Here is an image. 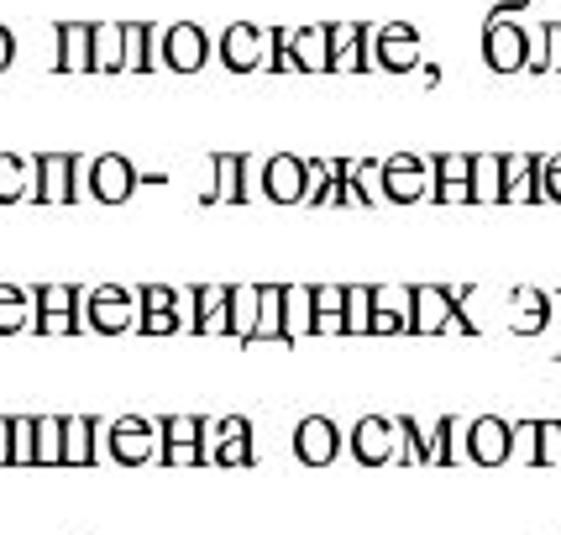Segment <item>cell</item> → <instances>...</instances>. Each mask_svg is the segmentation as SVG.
<instances>
[{
    "mask_svg": "<svg viewBox=\"0 0 561 535\" xmlns=\"http://www.w3.org/2000/svg\"><path fill=\"white\" fill-rule=\"evenodd\" d=\"M462 331V337H478V320L462 310V299L440 284H415V310H410V331L415 337H440V331Z\"/></svg>",
    "mask_w": 561,
    "mask_h": 535,
    "instance_id": "obj_1",
    "label": "cell"
},
{
    "mask_svg": "<svg viewBox=\"0 0 561 535\" xmlns=\"http://www.w3.org/2000/svg\"><path fill=\"white\" fill-rule=\"evenodd\" d=\"M137 316H142V305H137V294L122 289V284H100V289L84 294V326H90L95 337L137 331Z\"/></svg>",
    "mask_w": 561,
    "mask_h": 535,
    "instance_id": "obj_2",
    "label": "cell"
},
{
    "mask_svg": "<svg viewBox=\"0 0 561 535\" xmlns=\"http://www.w3.org/2000/svg\"><path fill=\"white\" fill-rule=\"evenodd\" d=\"M483 64L493 73H519L530 69V32L510 16H489L483 22Z\"/></svg>",
    "mask_w": 561,
    "mask_h": 535,
    "instance_id": "obj_3",
    "label": "cell"
},
{
    "mask_svg": "<svg viewBox=\"0 0 561 535\" xmlns=\"http://www.w3.org/2000/svg\"><path fill=\"white\" fill-rule=\"evenodd\" d=\"M32 200L37 205H73L79 200V158L73 152H37L32 158Z\"/></svg>",
    "mask_w": 561,
    "mask_h": 535,
    "instance_id": "obj_4",
    "label": "cell"
},
{
    "mask_svg": "<svg viewBox=\"0 0 561 535\" xmlns=\"http://www.w3.org/2000/svg\"><path fill=\"white\" fill-rule=\"evenodd\" d=\"M105 446H111V463L122 467H147L158 457V425L142 414H122L105 425Z\"/></svg>",
    "mask_w": 561,
    "mask_h": 535,
    "instance_id": "obj_5",
    "label": "cell"
},
{
    "mask_svg": "<svg viewBox=\"0 0 561 535\" xmlns=\"http://www.w3.org/2000/svg\"><path fill=\"white\" fill-rule=\"evenodd\" d=\"M436 190V173H431V158H415V152H399L383 163V200L389 205H420Z\"/></svg>",
    "mask_w": 561,
    "mask_h": 535,
    "instance_id": "obj_6",
    "label": "cell"
},
{
    "mask_svg": "<svg viewBox=\"0 0 561 535\" xmlns=\"http://www.w3.org/2000/svg\"><path fill=\"white\" fill-rule=\"evenodd\" d=\"M210 53H216V43H210V32H205L199 22H169L163 26V69L199 73L205 64H210Z\"/></svg>",
    "mask_w": 561,
    "mask_h": 535,
    "instance_id": "obj_7",
    "label": "cell"
},
{
    "mask_svg": "<svg viewBox=\"0 0 561 535\" xmlns=\"http://www.w3.org/2000/svg\"><path fill=\"white\" fill-rule=\"evenodd\" d=\"M373 64L383 73H415L425 64L420 53V32L410 22H383L373 32Z\"/></svg>",
    "mask_w": 561,
    "mask_h": 535,
    "instance_id": "obj_8",
    "label": "cell"
},
{
    "mask_svg": "<svg viewBox=\"0 0 561 535\" xmlns=\"http://www.w3.org/2000/svg\"><path fill=\"white\" fill-rule=\"evenodd\" d=\"M294 457L299 467H331L342 457V425L331 414H305L294 425Z\"/></svg>",
    "mask_w": 561,
    "mask_h": 535,
    "instance_id": "obj_9",
    "label": "cell"
},
{
    "mask_svg": "<svg viewBox=\"0 0 561 535\" xmlns=\"http://www.w3.org/2000/svg\"><path fill=\"white\" fill-rule=\"evenodd\" d=\"M346 441H352L357 467H389L399 457V425H393L389 414H363Z\"/></svg>",
    "mask_w": 561,
    "mask_h": 535,
    "instance_id": "obj_10",
    "label": "cell"
},
{
    "mask_svg": "<svg viewBox=\"0 0 561 535\" xmlns=\"http://www.w3.org/2000/svg\"><path fill=\"white\" fill-rule=\"evenodd\" d=\"M216 53L231 73H252V69L268 64V32H263L257 22H231L226 32H220Z\"/></svg>",
    "mask_w": 561,
    "mask_h": 535,
    "instance_id": "obj_11",
    "label": "cell"
},
{
    "mask_svg": "<svg viewBox=\"0 0 561 535\" xmlns=\"http://www.w3.org/2000/svg\"><path fill=\"white\" fill-rule=\"evenodd\" d=\"M32 305H37V337H73L79 331V289L73 284H43V289L32 294Z\"/></svg>",
    "mask_w": 561,
    "mask_h": 535,
    "instance_id": "obj_12",
    "label": "cell"
},
{
    "mask_svg": "<svg viewBox=\"0 0 561 535\" xmlns=\"http://www.w3.org/2000/svg\"><path fill=\"white\" fill-rule=\"evenodd\" d=\"M514 457V425L499 414H478L467 425V463L472 467H504Z\"/></svg>",
    "mask_w": 561,
    "mask_h": 535,
    "instance_id": "obj_13",
    "label": "cell"
},
{
    "mask_svg": "<svg viewBox=\"0 0 561 535\" xmlns=\"http://www.w3.org/2000/svg\"><path fill=\"white\" fill-rule=\"evenodd\" d=\"M84 184H90V195L100 200V205H122V200L137 195V169H131V158H122V152H100L95 163L84 169Z\"/></svg>",
    "mask_w": 561,
    "mask_h": 535,
    "instance_id": "obj_14",
    "label": "cell"
},
{
    "mask_svg": "<svg viewBox=\"0 0 561 535\" xmlns=\"http://www.w3.org/2000/svg\"><path fill=\"white\" fill-rule=\"evenodd\" d=\"M263 195L273 205H305L310 200V163L294 152H273L263 163Z\"/></svg>",
    "mask_w": 561,
    "mask_h": 535,
    "instance_id": "obj_15",
    "label": "cell"
},
{
    "mask_svg": "<svg viewBox=\"0 0 561 535\" xmlns=\"http://www.w3.org/2000/svg\"><path fill=\"white\" fill-rule=\"evenodd\" d=\"M373 69V26L367 22H331V73H363Z\"/></svg>",
    "mask_w": 561,
    "mask_h": 535,
    "instance_id": "obj_16",
    "label": "cell"
},
{
    "mask_svg": "<svg viewBox=\"0 0 561 535\" xmlns=\"http://www.w3.org/2000/svg\"><path fill=\"white\" fill-rule=\"evenodd\" d=\"M137 305H142V316H137V331L142 337H173L184 316H179V305H184V294L169 289V284H142L137 289Z\"/></svg>",
    "mask_w": 561,
    "mask_h": 535,
    "instance_id": "obj_17",
    "label": "cell"
},
{
    "mask_svg": "<svg viewBox=\"0 0 561 535\" xmlns=\"http://www.w3.org/2000/svg\"><path fill=\"white\" fill-rule=\"evenodd\" d=\"M199 205H247V152H216Z\"/></svg>",
    "mask_w": 561,
    "mask_h": 535,
    "instance_id": "obj_18",
    "label": "cell"
},
{
    "mask_svg": "<svg viewBox=\"0 0 561 535\" xmlns=\"http://www.w3.org/2000/svg\"><path fill=\"white\" fill-rule=\"evenodd\" d=\"M431 173H436V190H431L436 205H472V152H436Z\"/></svg>",
    "mask_w": 561,
    "mask_h": 535,
    "instance_id": "obj_19",
    "label": "cell"
},
{
    "mask_svg": "<svg viewBox=\"0 0 561 535\" xmlns=\"http://www.w3.org/2000/svg\"><path fill=\"white\" fill-rule=\"evenodd\" d=\"M190 305H195V316H190L195 337H231V289L199 284V289H190Z\"/></svg>",
    "mask_w": 561,
    "mask_h": 535,
    "instance_id": "obj_20",
    "label": "cell"
},
{
    "mask_svg": "<svg viewBox=\"0 0 561 535\" xmlns=\"http://www.w3.org/2000/svg\"><path fill=\"white\" fill-rule=\"evenodd\" d=\"M58 37V69L64 73H95V22H58L53 26Z\"/></svg>",
    "mask_w": 561,
    "mask_h": 535,
    "instance_id": "obj_21",
    "label": "cell"
},
{
    "mask_svg": "<svg viewBox=\"0 0 561 535\" xmlns=\"http://www.w3.org/2000/svg\"><path fill=\"white\" fill-rule=\"evenodd\" d=\"M210 463H216V467H252V463H257V446H252V420H247V414H226V420L216 425Z\"/></svg>",
    "mask_w": 561,
    "mask_h": 535,
    "instance_id": "obj_22",
    "label": "cell"
},
{
    "mask_svg": "<svg viewBox=\"0 0 561 535\" xmlns=\"http://www.w3.org/2000/svg\"><path fill=\"white\" fill-rule=\"evenodd\" d=\"M540 158L536 152H504V205H540Z\"/></svg>",
    "mask_w": 561,
    "mask_h": 535,
    "instance_id": "obj_23",
    "label": "cell"
},
{
    "mask_svg": "<svg viewBox=\"0 0 561 535\" xmlns=\"http://www.w3.org/2000/svg\"><path fill=\"white\" fill-rule=\"evenodd\" d=\"M551 305H557V299L546 289H514L510 294V331L514 337H540V331L551 326V316H557Z\"/></svg>",
    "mask_w": 561,
    "mask_h": 535,
    "instance_id": "obj_24",
    "label": "cell"
},
{
    "mask_svg": "<svg viewBox=\"0 0 561 535\" xmlns=\"http://www.w3.org/2000/svg\"><path fill=\"white\" fill-rule=\"evenodd\" d=\"M310 337H346V289L316 284L310 289Z\"/></svg>",
    "mask_w": 561,
    "mask_h": 535,
    "instance_id": "obj_25",
    "label": "cell"
},
{
    "mask_svg": "<svg viewBox=\"0 0 561 535\" xmlns=\"http://www.w3.org/2000/svg\"><path fill=\"white\" fill-rule=\"evenodd\" d=\"M294 58H299V73H331V22L299 26L294 32Z\"/></svg>",
    "mask_w": 561,
    "mask_h": 535,
    "instance_id": "obj_26",
    "label": "cell"
},
{
    "mask_svg": "<svg viewBox=\"0 0 561 535\" xmlns=\"http://www.w3.org/2000/svg\"><path fill=\"white\" fill-rule=\"evenodd\" d=\"M95 431L90 414H64V467H95Z\"/></svg>",
    "mask_w": 561,
    "mask_h": 535,
    "instance_id": "obj_27",
    "label": "cell"
},
{
    "mask_svg": "<svg viewBox=\"0 0 561 535\" xmlns=\"http://www.w3.org/2000/svg\"><path fill=\"white\" fill-rule=\"evenodd\" d=\"M472 205H504V152H472Z\"/></svg>",
    "mask_w": 561,
    "mask_h": 535,
    "instance_id": "obj_28",
    "label": "cell"
},
{
    "mask_svg": "<svg viewBox=\"0 0 561 535\" xmlns=\"http://www.w3.org/2000/svg\"><path fill=\"white\" fill-rule=\"evenodd\" d=\"M263 305H257V331L252 341H289V316H284V284H257ZM294 346V341H289Z\"/></svg>",
    "mask_w": 561,
    "mask_h": 535,
    "instance_id": "obj_29",
    "label": "cell"
},
{
    "mask_svg": "<svg viewBox=\"0 0 561 535\" xmlns=\"http://www.w3.org/2000/svg\"><path fill=\"white\" fill-rule=\"evenodd\" d=\"M122 32H126V69L131 73L158 69V26L152 22H122Z\"/></svg>",
    "mask_w": 561,
    "mask_h": 535,
    "instance_id": "obj_30",
    "label": "cell"
},
{
    "mask_svg": "<svg viewBox=\"0 0 561 535\" xmlns=\"http://www.w3.org/2000/svg\"><path fill=\"white\" fill-rule=\"evenodd\" d=\"M32 184H37L32 163H26V158H16V152H0V205L32 200Z\"/></svg>",
    "mask_w": 561,
    "mask_h": 535,
    "instance_id": "obj_31",
    "label": "cell"
},
{
    "mask_svg": "<svg viewBox=\"0 0 561 535\" xmlns=\"http://www.w3.org/2000/svg\"><path fill=\"white\" fill-rule=\"evenodd\" d=\"M5 467H37V414H16V420H11Z\"/></svg>",
    "mask_w": 561,
    "mask_h": 535,
    "instance_id": "obj_32",
    "label": "cell"
},
{
    "mask_svg": "<svg viewBox=\"0 0 561 535\" xmlns=\"http://www.w3.org/2000/svg\"><path fill=\"white\" fill-rule=\"evenodd\" d=\"M126 69V32L122 22H95V73Z\"/></svg>",
    "mask_w": 561,
    "mask_h": 535,
    "instance_id": "obj_33",
    "label": "cell"
},
{
    "mask_svg": "<svg viewBox=\"0 0 561 535\" xmlns=\"http://www.w3.org/2000/svg\"><path fill=\"white\" fill-rule=\"evenodd\" d=\"M37 320V305H32V294H22L16 284H0V337H16Z\"/></svg>",
    "mask_w": 561,
    "mask_h": 535,
    "instance_id": "obj_34",
    "label": "cell"
},
{
    "mask_svg": "<svg viewBox=\"0 0 561 535\" xmlns=\"http://www.w3.org/2000/svg\"><path fill=\"white\" fill-rule=\"evenodd\" d=\"M257 305H263V289L257 284H231V337L252 341L257 331Z\"/></svg>",
    "mask_w": 561,
    "mask_h": 535,
    "instance_id": "obj_35",
    "label": "cell"
},
{
    "mask_svg": "<svg viewBox=\"0 0 561 535\" xmlns=\"http://www.w3.org/2000/svg\"><path fill=\"white\" fill-rule=\"evenodd\" d=\"M393 425H399V457H393V463H399V467H431V457H436V446L425 441V431H420V425L410 420V414H399Z\"/></svg>",
    "mask_w": 561,
    "mask_h": 535,
    "instance_id": "obj_36",
    "label": "cell"
},
{
    "mask_svg": "<svg viewBox=\"0 0 561 535\" xmlns=\"http://www.w3.org/2000/svg\"><path fill=\"white\" fill-rule=\"evenodd\" d=\"M346 337H373V289L346 284Z\"/></svg>",
    "mask_w": 561,
    "mask_h": 535,
    "instance_id": "obj_37",
    "label": "cell"
},
{
    "mask_svg": "<svg viewBox=\"0 0 561 535\" xmlns=\"http://www.w3.org/2000/svg\"><path fill=\"white\" fill-rule=\"evenodd\" d=\"M158 436H163V446H205V420L199 414H163Z\"/></svg>",
    "mask_w": 561,
    "mask_h": 535,
    "instance_id": "obj_38",
    "label": "cell"
},
{
    "mask_svg": "<svg viewBox=\"0 0 561 535\" xmlns=\"http://www.w3.org/2000/svg\"><path fill=\"white\" fill-rule=\"evenodd\" d=\"M37 467H64V420L58 414L37 420Z\"/></svg>",
    "mask_w": 561,
    "mask_h": 535,
    "instance_id": "obj_39",
    "label": "cell"
},
{
    "mask_svg": "<svg viewBox=\"0 0 561 535\" xmlns=\"http://www.w3.org/2000/svg\"><path fill=\"white\" fill-rule=\"evenodd\" d=\"M530 467H561V420H536Z\"/></svg>",
    "mask_w": 561,
    "mask_h": 535,
    "instance_id": "obj_40",
    "label": "cell"
},
{
    "mask_svg": "<svg viewBox=\"0 0 561 535\" xmlns=\"http://www.w3.org/2000/svg\"><path fill=\"white\" fill-rule=\"evenodd\" d=\"M263 69H273V73H294V69H299L289 26H273V32H268V64H263Z\"/></svg>",
    "mask_w": 561,
    "mask_h": 535,
    "instance_id": "obj_41",
    "label": "cell"
},
{
    "mask_svg": "<svg viewBox=\"0 0 561 535\" xmlns=\"http://www.w3.org/2000/svg\"><path fill=\"white\" fill-rule=\"evenodd\" d=\"M284 316H289V341L310 337V289H289L284 284Z\"/></svg>",
    "mask_w": 561,
    "mask_h": 535,
    "instance_id": "obj_42",
    "label": "cell"
},
{
    "mask_svg": "<svg viewBox=\"0 0 561 535\" xmlns=\"http://www.w3.org/2000/svg\"><path fill=\"white\" fill-rule=\"evenodd\" d=\"M457 436H462V425H457V414H446V420L436 425V457H431V467L457 463Z\"/></svg>",
    "mask_w": 561,
    "mask_h": 535,
    "instance_id": "obj_43",
    "label": "cell"
},
{
    "mask_svg": "<svg viewBox=\"0 0 561 535\" xmlns=\"http://www.w3.org/2000/svg\"><path fill=\"white\" fill-rule=\"evenodd\" d=\"M546 37V73H561V22H540Z\"/></svg>",
    "mask_w": 561,
    "mask_h": 535,
    "instance_id": "obj_44",
    "label": "cell"
},
{
    "mask_svg": "<svg viewBox=\"0 0 561 535\" xmlns=\"http://www.w3.org/2000/svg\"><path fill=\"white\" fill-rule=\"evenodd\" d=\"M540 184H546V200H557V205H561V152L540 163Z\"/></svg>",
    "mask_w": 561,
    "mask_h": 535,
    "instance_id": "obj_45",
    "label": "cell"
},
{
    "mask_svg": "<svg viewBox=\"0 0 561 535\" xmlns=\"http://www.w3.org/2000/svg\"><path fill=\"white\" fill-rule=\"evenodd\" d=\"M11 58H16V37H11V26L0 22V73L11 69Z\"/></svg>",
    "mask_w": 561,
    "mask_h": 535,
    "instance_id": "obj_46",
    "label": "cell"
},
{
    "mask_svg": "<svg viewBox=\"0 0 561 535\" xmlns=\"http://www.w3.org/2000/svg\"><path fill=\"white\" fill-rule=\"evenodd\" d=\"M420 84H425V90H436V84H440V64H431V58H425V64H420Z\"/></svg>",
    "mask_w": 561,
    "mask_h": 535,
    "instance_id": "obj_47",
    "label": "cell"
},
{
    "mask_svg": "<svg viewBox=\"0 0 561 535\" xmlns=\"http://www.w3.org/2000/svg\"><path fill=\"white\" fill-rule=\"evenodd\" d=\"M5 436H11V420H0V467H5Z\"/></svg>",
    "mask_w": 561,
    "mask_h": 535,
    "instance_id": "obj_48",
    "label": "cell"
},
{
    "mask_svg": "<svg viewBox=\"0 0 561 535\" xmlns=\"http://www.w3.org/2000/svg\"><path fill=\"white\" fill-rule=\"evenodd\" d=\"M557 305H561V294H557Z\"/></svg>",
    "mask_w": 561,
    "mask_h": 535,
    "instance_id": "obj_49",
    "label": "cell"
}]
</instances>
